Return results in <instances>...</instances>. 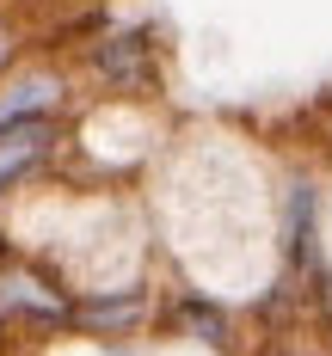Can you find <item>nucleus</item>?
Wrapping results in <instances>:
<instances>
[{"label": "nucleus", "mask_w": 332, "mask_h": 356, "mask_svg": "<svg viewBox=\"0 0 332 356\" xmlns=\"http://www.w3.org/2000/svg\"><path fill=\"white\" fill-rule=\"evenodd\" d=\"M74 314H80V295L62 277L0 252V325L6 332H37V338L74 332Z\"/></svg>", "instance_id": "nucleus-1"}, {"label": "nucleus", "mask_w": 332, "mask_h": 356, "mask_svg": "<svg viewBox=\"0 0 332 356\" xmlns=\"http://www.w3.org/2000/svg\"><path fill=\"white\" fill-rule=\"evenodd\" d=\"M320 221H326V191L320 178L295 172L283 184V203H277V258H283V277L308 289V277L326 264V246H320Z\"/></svg>", "instance_id": "nucleus-2"}, {"label": "nucleus", "mask_w": 332, "mask_h": 356, "mask_svg": "<svg viewBox=\"0 0 332 356\" xmlns=\"http://www.w3.org/2000/svg\"><path fill=\"white\" fill-rule=\"evenodd\" d=\"M86 68L105 80L111 92H154L160 80V43H154V25H123V31H99L86 43Z\"/></svg>", "instance_id": "nucleus-3"}, {"label": "nucleus", "mask_w": 332, "mask_h": 356, "mask_svg": "<svg viewBox=\"0 0 332 356\" xmlns=\"http://www.w3.org/2000/svg\"><path fill=\"white\" fill-rule=\"evenodd\" d=\"M148 320H154V301H148L142 283L86 289V295H80V314H74V332H86V338H136Z\"/></svg>", "instance_id": "nucleus-4"}, {"label": "nucleus", "mask_w": 332, "mask_h": 356, "mask_svg": "<svg viewBox=\"0 0 332 356\" xmlns=\"http://www.w3.org/2000/svg\"><path fill=\"white\" fill-rule=\"evenodd\" d=\"M68 105V74L62 68H25L0 80V136L19 129V123H37V117H56Z\"/></svg>", "instance_id": "nucleus-5"}, {"label": "nucleus", "mask_w": 332, "mask_h": 356, "mask_svg": "<svg viewBox=\"0 0 332 356\" xmlns=\"http://www.w3.org/2000/svg\"><path fill=\"white\" fill-rule=\"evenodd\" d=\"M166 332L203 344V350H234V314H228V301L210 295V289H179L173 307H166Z\"/></svg>", "instance_id": "nucleus-6"}, {"label": "nucleus", "mask_w": 332, "mask_h": 356, "mask_svg": "<svg viewBox=\"0 0 332 356\" xmlns=\"http://www.w3.org/2000/svg\"><path fill=\"white\" fill-rule=\"evenodd\" d=\"M56 147H62V123H56V117H37V123L6 129V136H0V197L19 191L37 166H49Z\"/></svg>", "instance_id": "nucleus-7"}, {"label": "nucleus", "mask_w": 332, "mask_h": 356, "mask_svg": "<svg viewBox=\"0 0 332 356\" xmlns=\"http://www.w3.org/2000/svg\"><path fill=\"white\" fill-rule=\"evenodd\" d=\"M13 68V37H0V74Z\"/></svg>", "instance_id": "nucleus-8"}]
</instances>
